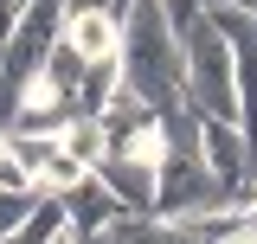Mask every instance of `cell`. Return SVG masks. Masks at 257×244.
<instances>
[{
  "label": "cell",
  "instance_id": "7a4b0ae2",
  "mask_svg": "<svg viewBox=\"0 0 257 244\" xmlns=\"http://www.w3.org/2000/svg\"><path fill=\"white\" fill-rule=\"evenodd\" d=\"M180 71H187V109L193 116L238 129V58H231V39L212 20L180 32Z\"/></svg>",
  "mask_w": 257,
  "mask_h": 244
},
{
  "label": "cell",
  "instance_id": "8fae6325",
  "mask_svg": "<svg viewBox=\"0 0 257 244\" xmlns=\"http://www.w3.org/2000/svg\"><path fill=\"white\" fill-rule=\"evenodd\" d=\"M219 244H257V218H244V225H231Z\"/></svg>",
  "mask_w": 257,
  "mask_h": 244
},
{
  "label": "cell",
  "instance_id": "5b68a950",
  "mask_svg": "<svg viewBox=\"0 0 257 244\" xmlns=\"http://www.w3.org/2000/svg\"><path fill=\"white\" fill-rule=\"evenodd\" d=\"M64 45L84 64L122 58V7L116 0H64Z\"/></svg>",
  "mask_w": 257,
  "mask_h": 244
},
{
  "label": "cell",
  "instance_id": "9c48e42d",
  "mask_svg": "<svg viewBox=\"0 0 257 244\" xmlns=\"http://www.w3.org/2000/svg\"><path fill=\"white\" fill-rule=\"evenodd\" d=\"M32 206H39V193H0V238H13L32 218Z\"/></svg>",
  "mask_w": 257,
  "mask_h": 244
},
{
  "label": "cell",
  "instance_id": "8992f818",
  "mask_svg": "<svg viewBox=\"0 0 257 244\" xmlns=\"http://www.w3.org/2000/svg\"><path fill=\"white\" fill-rule=\"evenodd\" d=\"M199 161H206V174L225 186L231 206H238L244 193H257V154H251V142H244L231 122H199Z\"/></svg>",
  "mask_w": 257,
  "mask_h": 244
},
{
  "label": "cell",
  "instance_id": "30bf717a",
  "mask_svg": "<svg viewBox=\"0 0 257 244\" xmlns=\"http://www.w3.org/2000/svg\"><path fill=\"white\" fill-rule=\"evenodd\" d=\"M199 7H206V13H251L257 20V0H199Z\"/></svg>",
  "mask_w": 257,
  "mask_h": 244
},
{
  "label": "cell",
  "instance_id": "52a82bcc",
  "mask_svg": "<svg viewBox=\"0 0 257 244\" xmlns=\"http://www.w3.org/2000/svg\"><path fill=\"white\" fill-rule=\"evenodd\" d=\"M96 186H103L128 218H155V167H142V161H128V154H103Z\"/></svg>",
  "mask_w": 257,
  "mask_h": 244
},
{
  "label": "cell",
  "instance_id": "7c38bea8",
  "mask_svg": "<svg viewBox=\"0 0 257 244\" xmlns=\"http://www.w3.org/2000/svg\"><path fill=\"white\" fill-rule=\"evenodd\" d=\"M52 244H84V238H77V231H58V238H52Z\"/></svg>",
  "mask_w": 257,
  "mask_h": 244
},
{
  "label": "cell",
  "instance_id": "3957f363",
  "mask_svg": "<svg viewBox=\"0 0 257 244\" xmlns=\"http://www.w3.org/2000/svg\"><path fill=\"white\" fill-rule=\"evenodd\" d=\"M58 39H64V0H26V7H20V20H13V32H7L0 77H7V84H26V77H39Z\"/></svg>",
  "mask_w": 257,
  "mask_h": 244
},
{
  "label": "cell",
  "instance_id": "ba28073f",
  "mask_svg": "<svg viewBox=\"0 0 257 244\" xmlns=\"http://www.w3.org/2000/svg\"><path fill=\"white\" fill-rule=\"evenodd\" d=\"M58 148L77 161V167H103V154H109V135H103V122L96 116H64V129H58Z\"/></svg>",
  "mask_w": 257,
  "mask_h": 244
},
{
  "label": "cell",
  "instance_id": "6da1fadb",
  "mask_svg": "<svg viewBox=\"0 0 257 244\" xmlns=\"http://www.w3.org/2000/svg\"><path fill=\"white\" fill-rule=\"evenodd\" d=\"M122 90L148 109L167 116L187 103V71H180V32L167 26L161 0H128L122 7Z\"/></svg>",
  "mask_w": 257,
  "mask_h": 244
},
{
  "label": "cell",
  "instance_id": "277c9868",
  "mask_svg": "<svg viewBox=\"0 0 257 244\" xmlns=\"http://www.w3.org/2000/svg\"><path fill=\"white\" fill-rule=\"evenodd\" d=\"M231 199H225V186L206 174V161L199 154H174L167 167L155 174V218H199V212H225Z\"/></svg>",
  "mask_w": 257,
  "mask_h": 244
}]
</instances>
